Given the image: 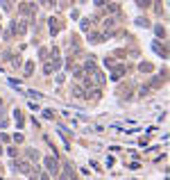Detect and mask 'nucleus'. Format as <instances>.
Returning <instances> with one entry per match:
<instances>
[{"instance_id": "obj_3", "label": "nucleus", "mask_w": 170, "mask_h": 180, "mask_svg": "<svg viewBox=\"0 0 170 180\" xmlns=\"http://www.w3.org/2000/svg\"><path fill=\"white\" fill-rule=\"evenodd\" d=\"M32 71H34V64L27 62V64H25V75H32Z\"/></svg>"}, {"instance_id": "obj_2", "label": "nucleus", "mask_w": 170, "mask_h": 180, "mask_svg": "<svg viewBox=\"0 0 170 180\" xmlns=\"http://www.w3.org/2000/svg\"><path fill=\"white\" fill-rule=\"evenodd\" d=\"M18 169H21V171H30V162H25V160L18 162Z\"/></svg>"}, {"instance_id": "obj_8", "label": "nucleus", "mask_w": 170, "mask_h": 180, "mask_svg": "<svg viewBox=\"0 0 170 180\" xmlns=\"http://www.w3.org/2000/svg\"><path fill=\"white\" fill-rule=\"evenodd\" d=\"M138 5H141V7H148L150 2H148V0H138Z\"/></svg>"}, {"instance_id": "obj_1", "label": "nucleus", "mask_w": 170, "mask_h": 180, "mask_svg": "<svg viewBox=\"0 0 170 180\" xmlns=\"http://www.w3.org/2000/svg\"><path fill=\"white\" fill-rule=\"evenodd\" d=\"M45 166H48V171H52V173L59 171V166H57V160H55V158H45Z\"/></svg>"}, {"instance_id": "obj_5", "label": "nucleus", "mask_w": 170, "mask_h": 180, "mask_svg": "<svg viewBox=\"0 0 170 180\" xmlns=\"http://www.w3.org/2000/svg\"><path fill=\"white\" fill-rule=\"evenodd\" d=\"M154 30H156V34H159V37H163V34H166V30H163V27H161V25H156V27H154Z\"/></svg>"}, {"instance_id": "obj_10", "label": "nucleus", "mask_w": 170, "mask_h": 180, "mask_svg": "<svg viewBox=\"0 0 170 180\" xmlns=\"http://www.w3.org/2000/svg\"><path fill=\"white\" fill-rule=\"evenodd\" d=\"M104 2H107V0H95V5H104Z\"/></svg>"}, {"instance_id": "obj_9", "label": "nucleus", "mask_w": 170, "mask_h": 180, "mask_svg": "<svg viewBox=\"0 0 170 180\" xmlns=\"http://www.w3.org/2000/svg\"><path fill=\"white\" fill-rule=\"evenodd\" d=\"M41 180H50V176H48V173H43V176H41Z\"/></svg>"}, {"instance_id": "obj_7", "label": "nucleus", "mask_w": 170, "mask_h": 180, "mask_svg": "<svg viewBox=\"0 0 170 180\" xmlns=\"http://www.w3.org/2000/svg\"><path fill=\"white\" fill-rule=\"evenodd\" d=\"M136 23H138V25H143V27H148V25H150V23H148V21H145V18H138Z\"/></svg>"}, {"instance_id": "obj_6", "label": "nucleus", "mask_w": 170, "mask_h": 180, "mask_svg": "<svg viewBox=\"0 0 170 180\" xmlns=\"http://www.w3.org/2000/svg\"><path fill=\"white\" fill-rule=\"evenodd\" d=\"M73 94L75 96H82V87H73Z\"/></svg>"}, {"instance_id": "obj_4", "label": "nucleus", "mask_w": 170, "mask_h": 180, "mask_svg": "<svg viewBox=\"0 0 170 180\" xmlns=\"http://www.w3.org/2000/svg\"><path fill=\"white\" fill-rule=\"evenodd\" d=\"M141 71H145V73H150V71H152V64H148V62H145V64H141Z\"/></svg>"}]
</instances>
